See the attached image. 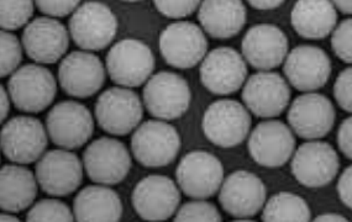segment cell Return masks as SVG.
Returning a JSON list of instances; mask_svg holds the SVG:
<instances>
[{
	"label": "cell",
	"instance_id": "1",
	"mask_svg": "<svg viewBox=\"0 0 352 222\" xmlns=\"http://www.w3.org/2000/svg\"><path fill=\"white\" fill-rule=\"evenodd\" d=\"M252 119L241 102L221 99L208 107L203 116V133L212 144L232 148L248 137Z\"/></svg>",
	"mask_w": 352,
	"mask_h": 222
},
{
	"label": "cell",
	"instance_id": "2",
	"mask_svg": "<svg viewBox=\"0 0 352 222\" xmlns=\"http://www.w3.org/2000/svg\"><path fill=\"white\" fill-rule=\"evenodd\" d=\"M131 150L141 166L162 168L176 159L181 137L176 129L164 121H146L133 135Z\"/></svg>",
	"mask_w": 352,
	"mask_h": 222
},
{
	"label": "cell",
	"instance_id": "3",
	"mask_svg": "<svg viewBox=\"0 0 352 222\" xmlns=\"http://www.w3.org/2000/svg\"><path fill=\"white\" fill-rule=\"evenodd\" d=\"M12 104L24 113H41L55 100L57 85L54 74L45 67L26 65L12 73L8 82Z\"/></svg>",
	"mask_w": 352,
	"mask_h": 222
},
{
	"label": "cell",
	"instance_id": "4",
	"mask_svg": "<svg viewBox=\"0 0 352 222\" xmlns=\"http://www.w3.org/2000/svg\"><path fill=\"white\" fill-rule=\"evenodd\" d=\"M291 168L292 175L299 184L309 189H320L336 178L340 158L331 144L311 140L296 150Z\"/></svg>",
	"mask_w": 352,
	"mask_h": 222
},
{
	"label": "cell",
	"instance_id": "5",
	"mask_svg": "<svg viewBox=\"0 0 352 222\" xmlns=\"http://www.w3.org/2000/svg\"><path fill=\"white\" fill-rule=\"evenodd\" d=\"M116 16L105 4L88 1L79 6L69 19V32L78 47L102 51L116 38Z\"/></svg>",
	"mask_w": 352,
	"mask_h": 222
},
{
	"label": "cell",
	"instance_id": "6",
	"mask_svg": "<svg viewBox=\"0 0 352 222\" xmlns=\"http://www.w3.org/2000/svg\"><path fill=\"white\" fill-rule=\"evenodd\" d=\"M192 93L187 80L179 74L160 72L148 79L144 89L146 109L153 118L176 120L188 110Z\"/></svg>",
	"mask_w": 352,
	"mask_h": 222
},
{
	"label": "cell",
	"instance_id": "7",
	"mask_svg": "<svg viewBox=\"0 0 352 222\" xmlns=\"http://www.w3.org/2000/svg\"><path fill=\"white\" fill-rule=\"evenodd\" d=\"M107 69L116 85L136 88L144 85L155 69L150 47L135 38H125L110 48Z\"/></svg>",
	"mask_w": 352,
	"mask_h": 222
},
{
	"label": "cell",
	"instance_id": "8",
	"mask_svg": "<svg viewBox=\"0 0 352 222\" xmlns=\"http://www.w3.org/2000/svg\"><path fill=\"white\" fill-rule=\"evenodd\" d=\"M46 130L56 146L76 150L89 141L94 131V120L83 104L67 100L58 102L50 110Z\"/></svg>",
	"mask_w": 352,
	"mask_h": 222
},
{
	"label": "cell",
	"instance_id": "9",
	"mask_svg": "<svg viewBox=\"0 0 352 222\" xmlns=\"http://www.w3.org/2000/svg\"><path fill=\"white\" fill-rule=\"evenodd\" d=\"M176 178L181 190L187 197L206 200L220 190L224 181V167L212 153L193 151L181 159Z\"/></svg>",
	"mask_w": 352,
	"mask_h": 222
},
{
	"label": "cell",
	"instance_id": "10",
	"mask_svg": "<svg viewBox=\"0 0 352 222\" xmlns=\"http://www.w3.org/2000/svg\"><path fill=\"white\" fill-rule=\"evenodd\" d=\"M3 155L12 163L30 164L43 156L47 147V135L41 121L31 116H16L1 129Z\"/></svg>",
	"mask_w": 352,
	"mask_h": 222
},
{
	"label": "cell",
	"instance_id": "11",
	"mask_svg": "<svg viewBox=\"0 0 352 222\" xmlns=\"http://www.w3.org/2000/svg\"><path fill=\"white\" fill-rule=\"evenodd\" d=\"M83 166L89 179L104 186H116L128 177L131 157L120 141L100 137L85 148Z\"/></svg>",
	"mask_w": 352,
	"mask_h": 222
},
{
	"label": "cell",
	"instance_id": "12",
	"mask_svg": "<svg viewBox=\"0 0 352 222\" xmlns=\"http://www.w3.org/2000/svg\"><path fill=\"white\" fill-rule=\"evenodd\" d=\"M144 108L139 96L125 88H110L96 102L98 125L111 135L125 136L140 124Z\"/></svg>",
	"mask_w": 352,
	"mask_h": 222
},
{
	"label": "cell",
	"instance_id": "13",
	"mask_svg": "<svg viewBox=\"0 0 352 222\" xmlns=\"http://www.w3.org/2000/svg\"><path fill=\"white\" fill-rule=\"evenodd\" d=\"M335 118L331 100L316 91L297 96L287 115L292 131L307 141L320 140L329 135L334 127Z\"/></svg>",
	"mask_w": 352,
	"mask_h": 222
},
{
	"label": "cell",
	"instance_id": "14",
	"mask_svg": "<svg viewBox=\"0 0 352 222\" xmlns=\"http://www.w3.org/2000/svg\"><path fill=\"white\" fill-rule=\"evenodd\" d=\"M160 49L170 66L189 69L197 66L207 54V37L198 25L178 21L162 31Z\"/></svg>",
	"mask_w": 352,
	"mask_h": 222
},
{
	"label": "cell",
	"instance_id": "15",
	"mask_svg": "<svg viewBox=\"0 0 352 222\" xmlns=\"http://www.w3.org/2000/svg\"><path fill=\"white\" fill-rule=\"evenodd\" d=\"M243 100L257 118L274 119L289 105L291 88L280 73L261 71L245 83Z\"/></svg>",
	"mask_w": 352,
	"mask_h": 222
},
{
	"label": "cell",
	"instance_id": "16",
	"mask_svg": "<svg viewBox=\"0 0 352 222\" xmlns=\"http://www.w3.org/2000/svg\"><path fill=\"white\" fill-rule=\"evenodd\" d=\"M331 60L318 46L300 45L285 57L283 72L294 89L309 93L327 85L331 76Z\"/></svg>",
	"mask_w": 352,
	"mask_h": 222
},
{
	"label": "cell",
	"instance_id": "17",
	"mask_svg": "<svg viewBox=\"0 0 352 222\" xmlns=\"http://www.w3.org/2000/svg\"><path fill=\"white\" fill-rule=\"evenodd\" d=\"M250 156L265 168H280L296 152V137L282 121H262L249 138Z\"/></svg>",
	"mask_w": 352,
	"mask_h": 222
},
{
	"label": "cell",
	"instance_id": "18",
	"mask_svg": "<svg viewBox=\"0 0 352 222\" xmlns=\"http://www.w3.org/2000/svg\"><path fill=\"white\" fill-rule=\"evenodd\" d=\"M201 85L215 96H229L243 87L248 77V67L243 56L231 47L210 51L201 63Z\"/></svg>",
	"mask_w": 352,
	"mask_h": 222
},
{
	"label": "cell",
	"instance_id": "19",
	"mask_svg": "<svg viewBox=\"0 0 352 222\" xmlns=\"http://www.w3.org/2000/svg\"><path fill=\"white\" fill-rule=\"evenodd\" d=\"M131 203L142 220L164 221L175 215L181 192L168 177L148 175L135 186Z\"/></svg>",
	"mask_w": 352,
	"mask_h": 222
},
{
	"label": "cell",
	"instance_id": "20",
	"mask_svg": "<svg viewBox=\"0 0 352 222\" xmlns=\"http://www.w3.org/2000/svg\"><path fill=\"white\" fill-rule=\"evenodd\" d=\"M219 203L230 217H254L266 204V186L254 173L236 170L220 186Z\"/></svg>",
	"mask_w": 352,
	"mask_h": 222
},
{
	"label": "cell",
	"instance_id": "21",
	"mask_svg": "<svg viewBox=\"0 0 352 222\" xmlns=\"http://www.w3.org/2000/svg\"><path fill=\"white\" fill-rule=\"evenodd\" d=\"M83 167L78 157L72 152L50 151L37 163V183L49 195L66 197L82 184Z\"/></svg>",
	"mask_w": 352,
	"mask_h": 222
},
{
	"label": "cell",
	"instance_id": "22",
	"mask_svg": "<svg viewBox=\"0 0 352 222\" xmlns=\"http://www.w3.org/2000/svg\"><path fill=\"white\" fill-rule=\"evenodd\" d=\"M58 80L66 94L85 99L103 88L105 68L97 56L76 51L62 60L58 67Z\"/></svg>",
	"mask_w": 352,
	"mask_h": 222
},
{
	"label": "cell",
	"instance_id": "23",
	"mask_svg": "<svg viewBox=\"0 0 352 222\" xmlns=\"http://www.w3.org/2000/svg\"><path fill=\"white\" fill-rule=\"evenodd\" d=\"M241 47L250 66L258 71H271L285 60L289 43L278 26L258 24L245 34Z\"/></svg>",
	"mask_w": 352,
	"mask_h": 222
},
{
	"label": "cell",
	"instance_id": "24",
	"mask_svg": "<svg viewBox=\"0 0 352 222\" xmlns=\"http://www.w3.org/2000/svg\"><path fill=\"white\" fill-rule=\"evenodd\" d=\"M21 43L31 60L52 65L67 51L69 37L65 25L51 18H37L25 27Z\"/></svg>",
	"mask_w": 352,
	"mask_h": 222
},
{
	"label": "cell",
	"instance_id": "25",
	"mask_svg": "<svg viewBox=\"0 0 352 222\" xmlns=\"http://www.w3.org/2000/svg\"><path fill=\"white\" fill-rule=\"evenodd\" d=\"M198 19L209 36L229 40L246 24V8L243 0H203Z\"/></svg>",
	"mask_w": 352,
	"mask_h": 222
},
{
	"label": "cell",
	"instance_id": "26",
	"mask_svg": "<svg viewBox=\"0 0 352 222\" xmlns=\"http://www.w3.org/2000/svg\"><path fill=\"white\" fill-rule=\"evenodd\" d=\"M291 23L305 40H322L335 30L338 12L331 0H297L292 9Z\"/></svg>",
	"mask_w": 352,
	"mask_h": 222
},
{
	"label": "cell",
	"instance_id": "27",
	"mask_svg": "<svg viewBox=\"0 0 352 222\" xmlns=\"http://www.w3.org/2000/svg\"><path fill=\"white\" fill-rule=\"evenodd\" d=\"M73 214L77 221H120L122 204L119 195L105 186H85L73 200Z\"/></svg>",
	"mask_w": 352,
	"mask_h": 222
},
{
	"label": "cell",
	"instance_id": "28",
	"mask_svg": "<svg viewBox=\"0 0 352 222\" xmlns=\"http://www.w3.org/2000/svg\"><path fill=\"white\" fill-rule=\"evenodd\" d=\"M32 172L21 166H4L0 172L1 210L16 214L28 209L37 195Z\"/></svg>",
	"mask_w": 352,
	"mask_h": 222
},
{
	"label": "cell",
	"instance_id": "29",
	"mask_svg": "<svg viewBox=\"0 0 352 222\" xmlns=\"http://www.w3.org/2000/svg\"><path fill=\"white\" fill-rule=\"evenodd\" d=\"M311 220L308 203L293 192H282L268 199L263 206L262 221H298Z\"/></svg>",
	"mask_w": 352,
	"mask_h": 222
},
{
	"label": "cell",
	"instance_id": "30",
	"mask_svg": "<svg viewBox=\"0 0 352 222\" xmlns=\"http://www.w3.org/2000/svg\"><path fill=\"white\" fill-rule=\"evenodd\" d=\"M34 14V0H0V25L14 31L29 23Z\"/></svg>",
	"mask_w": 352,
	"mask_h": 222
},
{
	"label": "cell",
	"instance_id": "31",
	"mask_svg": "<svg viewBox=\"0 0 352 222\" xmlns=\"http://www.w3.org/2000/svg\"><path fill=\"white\" fill-rule=\"evenodd\" d=\"M26 220L35 221H73L74 214L67 205L57 199H43L31 208Z\"/></svg>",
	"mask_w": 352,
	"mask_h": 222
},
{
	"label": "cell",
	"instance_id": "32",
	"mask_svg": "<svg viewBox=\"0 0 352 222\" xmlns=\"http://www.w3.org/2000/svg\"><path fill=\"white\" fill-rule=\"evenodd\" d=\"M223 220L215 205L204 201L203 199H195L179 208L175 217V221H212Z\"/></svg>",
	"mask_w": 352,
	"mask_h": 222
},
{
	"label": "cell",
	"instance_id": "33",
	"mask_svg": "<svg viewBox=\"0 0 352 222\" xmlns=\"http://www.w3.org/2000/svg\"><path fill=\"white\" fill-rule=\"evenodd\" d=\"M0 43H1V77L4 78L9 74L16 71L23 54H21V45L19 43L18 38L15 35L10 32L1 31V37H0Z\"/></svg>",
	"mask_w": 352,
	"mask_h": 222
},
{
	"label": "cell",
	"instance_id": "34",
	"mask_svg": "<svg viewBox=\"0 0 352 222\" xmlns=\"http://www.w3.org/2000/svg\"><path fill=\"white\" fill-rule=\"evenodd\" d=\"M331 47L338 58L352 65V18L336 25L331 36Z\"/></svg>",
	"mask_w": 352,
	"mask_h": 222
},
{
	"label": "cell",
	"instance_id": "35",
	"mask_svg": "<svg viewBox=\"0 0 352 222\" xmlns=\"http://www.w3.org/2000/svg\"><path fill=\"white\" fill-rule=\"evenodd\" d=\"M201 0H153L158 12L170 19L187 18L197 10Z\"/></svg>",
	"mask_w": 352,
	"mask_h": 222
},
{
	"label": "cell",
	"instance_id": "36",
	"mask_svg": "<svg viewBox=\"0 0 352 222\" xmlns=\"http://www.w3.org/2000/svg\"><path fill=\"white\" fill-rule=\"evenodd\" d=\"M334 98L342 110L352 114V67L339 73L335 80Z\"/></svg>",
	"mask_w": 352,
	"mask_h": 222
},
{
	"label": "cell",
	"instance_id": "37",
	"mask_svg": "<svg viewBox=\"0 0 352 222\" xmlns=\"http://www.w3.org/2000/svg\"><path fill=\"white\" fill-rule=\"evenodd\" d=\"M35 3L38 10L43 14L63 18L76 10L80 0H35Z\"/></svg>",
	"mask_w": 352,
	"mask_h": 222
},
{
	"label": "cell",
	"instance_id": "38",
	"mask_svg": "<svg viewBox=\"0 0 352 222\" xmlns=\"http://www.w3.org/2000/svg\"><path fill=\"white\" fill-rule=\"evenodd\" d=\"M338 146L341 153L352 161V116L341 122L338 130Z\"/></svg>",
	"mask_w": 352,
	"mask_h": 222
},
{
	"label": "cell",
	"instance_id": "39",
	"mask_svg": "<svg viewBox=\"0 0 352 222\" xmlns=\"http://www.w3.org/2000/svg\"><path fill=\"white\" fill-rule=\"evenodd\" d=\"M338 194L341 203L352 210V164L342 172L339 178Z\"/></svg>",
	"mask_w": 352,
	"mask_h": 222
},
{
	"label": "cell",
	"instance_id": "40",
	"mask_svg": "<svg viewBox=\"0 0 352 222\" xmlns=\"http://www.w3.org/2000/svg\"><path fill=\"white\" fill-rule=\"evenodd\" d=\"M285 0H248L250 5L257 10H274L280 8Z\"/></svg>",
	"mask_w": 352,
	"mask_h": 222
},
{
	"label": "cell",
	"instance_id": "41",
	"mask_svg": "<svg viewBox=\"0 0 352 222\" xmlns=\"http://www.w3.org/2000/svg\"><path fill=\"white\" fill-rule=\"evenodd\" d=\"M314 221L316 222H322V221H347L346 217H344V215H340V214H336V212H325V214H320V215H318V217L314 219Z\"/></svg>",
	"mask_w": 352,
	"mask_h": 222
},
{
	"label": "cell",
	"instance_id": "42",
	"mask_svg": "<svg viewBox=\"0 0 352 222\" xmlns=\"http://www.w3.org/2000/svg\"><path fill=\"white\" fill-rule=\"evenodd\" d=\"M9 93L6 91L4 87H1V121L6 119V116L9 114V109H10V104H9Z\"/></svg>",
	"mask_w": 352,
	"mask_h": 222
},
{
	"label": "cell",
	"instance_id": "43",
	"mask_svg": "<svg viewBox=\"0 0 352 222\" xmlns=\"http://www.w3.org/2000/svg\"><path fill=\"white\" fill-rule=\"evenodd\" d=\"M335 8L342 14L352 15V0H331Z\"/></svg>",
	"mask_w": 352,
	"mask_h": 222
},
{
	"label": "cell",
	"instance_id": "44",
	"mask_svg": "<svg viewBox=\"0 0 352 222\" xmlns=\"http://www.w3.org/2000/svg\"><path fill=\"white\" fill-rule=\"evenodd\" d=\"M1 221H19L18 217H12V215H6V214H3L1 215V219H0Z\"/></svg>",
	"mask_w": 352,
	"mask_h": 222
},
{
	"label": "cell",
	"instance_id": "45",
	"mask_svg": "<svg viewBox=\"0 0 352 222\" xmlns=\"http://www.w3.org/2000/svg\"><path fill=\"white\" fill-rule=\"evenodd\" d=\"M122 1H129V3H135V1H141V0H122Z\"/></svg>",
	"mask_w": 352,
	"mask_h": 222
}]
</instances>
